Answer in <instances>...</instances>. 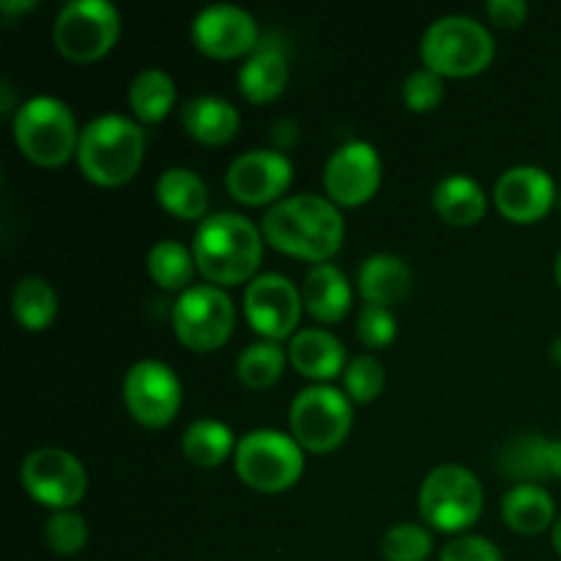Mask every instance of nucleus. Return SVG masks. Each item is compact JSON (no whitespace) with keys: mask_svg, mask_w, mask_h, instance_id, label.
Listing matches in <instances>:
<instances>
[{"mask_svg":"<svg viewBox=\"0 0 561 561\" xmlns=\"http://www.w3.org/2000/svg\"><path fill=\"white\" fill-rule=\"evenodd\" d=\"M444 80L431 69H416L403 82V102L411 113H431L442 104Z\"/></svg>","mask_w":561,"mask_h":561,"instance_id":"c9c22d12","label":"nucleus"},{"mask_svg":"<svg viewBox=\"0 0 561 561\" xmlns=\"http://www.w3.org/2000/svg\"><path fill=\"white\" fill-rule=\"evenodd\" d=\"M11 312L25 332H44L58 316V296L44 277H25L11 294Z\"/></svg>","mask_w":561,"mask_h":561,"instance_id":"c85d7f7f","label":"nucleus"},{"mask_svg":"<svg viewBox=\"0 0 561 561\" xmlns=\"http://www.w3.org/2000/svg\"><path fill=\"white\" fill-rule=\"evenodd\" d=\"M359 294L367 305L376 307H394L411 294L414 288V277H411V268L400 261L398 255H389V252H378L370 255L359 266Z\"/></svg>","mask_w":561,"mask_h":561,"instance_id":"4be33fe9","label":"nucleus"},{"mask_svg":"<svg viewBox=\"0 0 561 561\" xmlns=\"http://www.w3.org/2000/svg\"><path fill=\"white\" fill-rule=\"evenodd\" d=\"M485 491L474 471L444 463L425 477L420 488V515L442 535H460L480 520Z\"/></svg>","mask_w":561,"mask_h":561,"instance_id":"0eeeda50","label":"nucleus"},{"mask_svg":"<svg viewBox=\"0 0 561 561\" xmlns=\"http://www.w3.org/2000/svg\"><path fill=\"white\" fill-rule=\"evenodd\" d=\"M192 44L214 60H236L241 55L250 58L261 44V27L250 11L230 3H214L192 20Z\"/></svg>","mask_w":561,"mask_h":561,"instance_id":"dca6fc26","label":"nucleus"},{"mask_svg":"<svg viewBox=\"0 0 561 561\" xmlns=\"http://www.w3.org/2000/svg\"><path fill=\"white\" fill-rule=\"evenodd\" d=\"M121 14L110 0H71L55 16L53 42L69 64H96L118 44Z\"/></svg>","mask_w":561,"mask_h":561,"instance_id":"1a4fd4ad","label":"nucleus"},{"mask_svg":"<svg viewBox=\"0 0 561 561\" xmlns=\"http://www.w3.org/2000/svg\"><path fill=\"white\" fill-rule=\"evenodd\" d=\"M548 469H551V477L561 480V438L551 442V447H548Z\"/></svg>","mask_w":561,"mask_h":561,"instance_id":"ea45409f","label":"nucleus"},{"mask_svg":"<svg viewBox=\"0 0 561 561\" xmlns=\"http://www.w3.org/2000/svg\"><path fill=\"white\" fill-rule=\"evenodd\" d=\"M387 561H427L433 553V535L420 524H394L381 540Z\"/></svg>","mask_w":561,"mask_h":561,"instance_id":"473e14b6","label":"nucleus"},{"mask_svg":"<svg viewBox=\"0 0 561 561\" xmlns=\"http://www.w3.org/2000/svg\"><path fill=\"white\" fill-rule=\"evenodd\" d=\"M146 157V131L126 115L107 113L80 131L77 164L91 184L115 190L129 184Z\"/></svg>","mask_w":561,"mask_h":561,"instance_id":"7ed1b4c3","label":"nucleus"},{"mask_svg":"<svg viewBox=\"0 0 561 561\" xmlns=\"http://www.w3.org/2000/svg\"><path fill=\"white\" fill-rule=\"evenodd\" d=\"M420 55L425 69H431L442 80L444 77L466 80V77L482 75L493 64L496 42H493L491 31L474 16L449 14L427 27L420 44Z\"/></svg>","mask_w":561,"mask_h":561,"instance_id":"39448f33","label":"nucleus"},{"mask_svg":"<svg viewBox=\"0 0 561 561\" xmlns=\"http://www.w3.org/2000/svg\"><path fill=\"white\" fill-rule=\"evenodd\" d=\"M148 277L170 294H184L192 288V277L197 272V263L192 250H186L181 241L164 239L148 250Z\"/></svg>","mask_w":561,"mask_h":561,"instance_id":"c756f323","label":"nucleus"},{"mask_svg":"<svg viewBox=\"0 0 561 561\" xmlns=\"http://www.w3.org/2000/svg\"><path fill=\"white\" fill-rule=\"evenodd\" d=\"M80 126L66 102L55 96H33L16 107L11 135L27 162L38 168H60L77 157Z\"/></svg>","mask_w":561,"mask_h":561,"instance_id":"20e7f679","label":"nucleus"},{"mask_svg":"<svg viewBox=\"0 0 561 561\" xmlns=\"http://www.w3.org/2000/svg\"><path fill=\"white\" fill-rule=\"evenodd\" d=\"M301 310H305L301 290L285 274H257L247 285L244 316L252 332L261 340L279 343L285 337H294L301 321Z\"/></svg>","mask_w":561,"mask_h":561,"instance_id":"ddd939ff","label":"nucleus"},{"mask_svg":"<svg viewBox=\"0 0 561 561\" xmlns=\"http://www.w3.org/2000/svg\"><path fill=\"white\" fill-rule=\"evenodd\" d=\"M305 310L321 323H340L351 310V283L334 263H318L305 274L301 283Z\"/></svg>","mask_w":561,"mask_h":561,"instance_id":"412c9836","label":"nucleus"},{"mask_svg":"<svg viewBox=\"0 0 561 561\" xmlns=\"http://www.w3.org/2000/svg\"><path fill=\"white\" fill-rule=\"evenodd\" d=\"M129 110L137 124L157 126L170 115L175 104V80L164 69H142L129 82Z\"/></svg>","mask_w":561,"mask_h":561,"instance_id":"bb28decb","label":"nucleus"},{"mask_svg":"<svg viewBox=\"0 0 561 561\" xmlns=\"http://www.w3.org/2000/svg\"><path fill=\"white\" fill-rule=\"evenodd\" d=\"M236 329V307L222 288L192 285L173 305V332L184 348L211 354L230 340Z\"/></svg>","mask_w":561,"mask_h":561,"instance_id":"9d476101","label":"nucleus"},{"mask_svg":"<svg viewBox=\"0 0 561 561\" xmlns=\"http://www.w3.org/2000/svg\"><path fill=\"white\" fill-rule=\"evenodd\" d=\"M285 365H288V354L283 351V345L272 343V340H257L239 354L236 376L247 389L263 392L283 378Z\"/></svg>","mask_w":561,"mask_h":561,"instance_id":"7c9ffc66","label":"nucleus"},{"mask_svg":"<svg viewBox=\"0 0 561 561\" xmlns=\"http://www.w3.org/2000/svg\"><path fill=\"white\" fill-rule=\"evenodd\" d=\"M551 540H553V548H557V553L561 557V515H559L557 524H553V529H551Z\"/></svg>","mask_w":561,"mask_h":561,"instance_id":"a19ab883","label":"nucleus"},{"mask_svg":"<svg viewBox=\"0 0 561 561\" xmlns=\"http://www.w3.org/2000/svg\"><path fill=\"white\" fill-rule=\"evenodd\" d=\"M551 359H553V365H557L559 370H561V337L553 340V345H551Z\"/></svg>","mask_w":561,"mask_h":561,"instance_id":"79ce46f5","label":"nucleus"},{"mask_svg":"<svg viewBox=\"0 0 561 561\" xmlns=\"http://www.w3.org/2000/svg\"><path fill=\"white\" fill-rule=\"evenodd\" d=\"M343 387L351 403L367 405L381 398L383 387H387V373H383V365L376 356L362 354L351 359L348 367H345Z\"/></svg>","mask_w":561,"mask_h":561,"instance_id":"2f4dec72","label":"nucleus"},{"mask_svg":"<svg viewBox=\"0 0 561 561\" xmlns=\"http://www.w3.org/2000/svg\"><path fill=\"white\" fill-rule=\"evenodd\" d=\"M236 477L257 493H285L305 474V449L294 436L261 427L239 438Z\"/></svg>","mask_w":561,"mask_h":561,"instance_id":"423d86ee","label":"nucleus"},{"mask_svg":"<svg viewBox=\"0 0 561 561\" xmlns=\"http://www.w3.org/2000/svg\"><path fill=\"white\" fill-rule=\"evenodd\" d=\"M20 482L27 496L53 513L75 510L88 493V471L71 453L44 447L22 460Z\"/></svg>","mask_w":561,"mask_h":561,"instance_id":"9b49d317","label":"nucleus"},{"mask_svg":"<svg viewBox=\"0 0 561 561\" xmlns=\"http://www.w3.org/2000/svg\"><path fill=\"white\" fill-rule=\"evenodd\" d=\"M485 11L488 16H491L493 25L507 27V31L520 27L526 22V16H529V5H526L524 0H491V3L485 5Z\"/></svg>","mask_w":561,"mask_h":561,"instance_id":"4c0bfd02","label":"nucleus"},{"mask_svg":"<svg viewBox=\"0 0 561 561\" xmlns=\"http://www.w3.org/2000/svg\"><path fill=\"white\" fill-rule=\"evenodd\" d=\"M261 230L277 252L316 266L332 261L345 239L343 214L321 195L283 197L268 208Z\"/></svg>","mask_w":561,"mask_h":561,"instance_id":"f257e3e1","label":"nucleus"},{"mask_svg":"<svg viewBox=\"0 0 561 561\" xmlns=\"http://www.w3.org/2000/svg\"><path fill=\"white\" fill-rule=\"evenodd\" d=\"M288 362L301 378L329 383L348 367L345 345L327 329H301L290 337Z\"/></svg>","mask_w":561,"mask_h":561,"instance_id":"6ab92c4d","label":"nucleus"},{"mask_svg":"<svg viewBox=\"0 0 561 561\" xmlns=\"http://www.w3.org/2000/svg\"><path fill=\"white\" fill-rule=\"evenodd\" d=\"M36 9V0H22V3H14V0H3L0 3V14L9 20L11 14H25V11H33Z\"/></svg>","mask_w":561,"mask_h":561,"instance_id":"58836bf2","label":"nucleus"},{"mask_svg":"<svg viewBox=\"0 0 561 561\" xmlns=\"http://www.w3.org/2000/svg\"><path fill=\"white\" fill-rule=\"evenodd\" d=\"M181 124H184L186 135L195 142L208 148L228 146L236 140L241 129V115L228 99L219 96H195L184 104L181 110Z\"/></svg>","mask_w":561,"mask_h":561,"instance_id":"aec40b11","label":"nucleus"},{"mask_svg":"<svg viewBox=\"0 0 561 561\" xmlns=\"http://www.w3.org/2000/svg\"><path fill=\"white\" fill-rule=\"evenodd\" d=\"M557 206H559V211H561V192H559V197H557Z\"/></svg>","mask_w":561,"mask_h":561,"instance_id":"a18cd8bd","label":"nucleus"},{"mask_svg":"<svg viewBox=\"0 0 561 561\" xmlns=\"http://www.w3.org/2000/svg\"><path fill=\"white\" fill-rule=\"evenodd\" d=\"M181 447L190 463L201 466V469H217L225 460L233 458L236 442L233 431L217 420H197L181 436Z\"/></svg>","mask_w":561,"mask_h":561,"instance_id":"cd10ccee","label":"nucleus"},{"mask_svg":"<svg viewBox=\"0 0 561 561\" xmlns=\"http://www.w3.org/2000/svg\"><path fill=\"white\" fill-rule=\"evenodd\" d=\"M0 91L5 93V99H3V113L9 115V113H11V85H9V82H3V88H0Z\"/></svg>","mask_w":561,"mask_h":561,"instance_id":"37998d69","label":"nucleus"},{"mask_svg":"<svg viewBox=\"0 0 561 561\" xmlns=\"http://www.w3.org/2000/svg\"><path fill=\"white\" fill-rule=\"evenodd\" d=\"M124 405L131 420L151 431H162L179 416L184 389L181 378L170 365L159 359H142L131 365L124 376Z\"/></svg>","mask_w":561,"mask_h":561,"instance_id":"f8f14e48","label":"nucleus"},{"mask_svg":"<svg viewBox=\"0 0 561 561\" xmlns=\"http://www.w3.org/2000/svg\"><path fill=\"white\" fill-rule=\"evenodd\" d=\"M383 164L376 148L365 140H348L329 157L323 168V190L334 206L359 208L376 197Z\"/></svg>","mask_w":561,"mask_h":561,"instance_id":"2eb2a0df","label":"nucleus"},{"mask_svg":"<svg viewBox=\"0 0 561 561\" xmlns=\"http://www.w3.org/2000/svg\"><path fill=\"white\" fill-rule=\"evenodd\" d=\"M290 436L305 453L327 455L345 444L354 427L348 394L329 383L301 389L290 403Z\"/></svg>","mask_w":561,"mask_h":561,"instance_id":"6e6552de","label":"nucleus"},{"mask_svg":"<svg viewBox=\"0 0 561 561\" xmlns=\"http://www.w3.org/2000/svg\"><path fill=\"white\" fill-rule=\"evenodd\" d=\"M502 518L515 535L535 537L553 529L557 504L542 485H513L502 499Z\"/></svg>","mask_w":561,"mask_h":561,"instance_id":"5701e85b","label":"nucleus"},{"mask_svg":"<svg viewBox=\"0 0 561 561\" xmlns=\"http://www.w3.org/2000/svg\"><path fill=\"white\" fill-rule=\"evenodd\" d=\"M548 447H551V442L542 438L540 433H520V436H513L499 449V471L504 477H510L515 485H537V482L551 477V469H548Z\"/></svg>","mask_w":561,"mask_h":561,"instance_id":"a878e982","label":"nucleus"},{"mask_svg":"<svg viewBox=\"0 0 561 561\" xmlns=\"http://www.w3.org/2000/svg\"><path fill=\"white\" fill-rule=\"evenodd\" d=\"M157 201L170 217L203 222L208 217V186L195 170L168 168L157 181Z\"/></svg>","mask_w":561,"mask_h":561,"instance_id":"393cba45","label":"nucleus"},{"mask_svg":"<svg viewBox=\"0 0 561 561\" xmlns=\"http://www.w3.org/2000/svg\"><path fill=\"white\" fill-rule=\"evenodd\" d=\"M557 184L551 175L535 164L510 168L493 186V203L504 219L515 225H535L557 206Z\"/></svg>","mask_w":561,"mask_h":561,"instance_id":"f3484780","label":"nucleus"},{"mask_svg":"<svg viewBox=\"0 0 561 561\" xmlns=\"http://www.w3.org/2000/svg\"><path fill=\"white\" fill-rule=\"evenodd\" d=\"M44 540H47V546L58 557H75L88 542L85 518L80 513H75V510L53 513L47 524H44Z\"/></svg>","mask_w":561,"mask_h":561,"instance_id":"72a5a7b5","label":"nucleus"},{"mask_svg":"<svg viewBox=\"0 0 561 561\" xmlns=\"http://www.w3.org/2000/svg\"><path fill=\"white\" fill-rule=\"evenodd\" d=\"M356 337L370 351L392 345V340L398 337V321H394L392 310L376 305L362 307L359 318H356Z\"/></svg>","mask_w":561,"mask_h":561,"instance_id":"f704fd0d","label":"nucleus"},{"mask_svg":"<svg viewBox=\"0 0 561 561\" xmlns=\"http://www.w3.org/2000/svg\"><path fill=\"white\" fill-rule=\"evenodd\" d=\"M197 274L214 288L252 283L263 261V230L236 211L203 219L192 239Z\"/></svg>","mask_w":561,"mask_h":561,"instance_id":"f03ea898","label":"nucleus"},{"mask_svg":"<svg viewBox=\"0 0 561 561\" xmlns=\"http://www.w3.org/2000/svg\"><path fill=\"white\" fill-rule=\"evenodd\" d=\"M553 272H557V283H559V288H561V252H559V257H557V266H553Z\"/></svg>","mask_w":561,"mask_h":561,"instance_id":"c03bdc74","label":"nucleus"},{"mask_svg":"<svg viewBox=\"0 0 561 561\" xmlns=\"http://www.w3.org/2000/svg\"><path fill=\"white\" fill-rule=\"evenodd\" d=\"M433 208L455 228H471L488 214V195L471 175H447L433 190Z\"/></svg>","mask_w":561,"mask_h":561,"instance_id":"b1692460","label":"nucleus"},{"mask_svg":"<svg viewBox=\"0 0 561 561\" xmlns=\"http://www.w3.org/2000/svg\"><path fill=\"white\" fill-rule=\"evenodd\" d=\"M294 181V164L277 148H252L230 162L225 173L228 195L241 206H274Z\"/></svg>","mask_w":561,"mask_h":561,"instance_id":"4468645a","label":"nucleus"},{"mask_svg":"<svg viewBox=\"0 0 561 561\" xmlns=\"http://www.w3.org/2000/svg\"><path fill=\"white\" fill-rule=\"evenodd\" d=\"M438 561H504L502 551L488 537L460 535L442 548Z\"/></svg>","mask_w":561,"mask_h":561,"instance_id":"e433bc0d","label":"nucleus"},{"mask_svg":"<svg viewBox=\"0 0 561 561\" xmlns=\"http://www.w3.org/2000/svg\"><path fill=\"white\" fill-rule=\"evenodd\" d=\"M288 58H285L283 42L274 36H263L255 53L244 60L239 69V91L250 104H268L279 99L288 88Z\"/></svg>","mask_w":561,"mask_h":561,"instance_id":"a211bd4d","label":"nucleus"}]
</instances>
